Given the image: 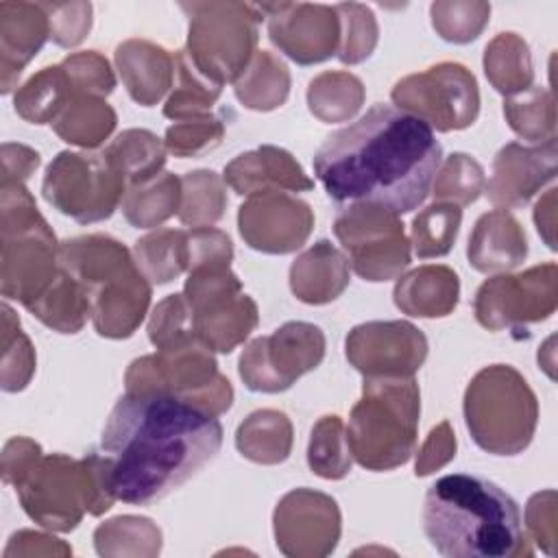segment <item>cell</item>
Listing matches in <instances>:
<instances>
[{
    "instance_id": "obj_38",
    "label": "cell",
    "mask_w": 558,
    "mask_h": 558,
    "mask_svg": "<svg viewBox=\"0 0 558 558\" xmlns=\"http://www.w3.org/2000/svg\"><path fill=\"white\" fill-rule=\"evenodd\" d=\"M504 116L510 129L523 140L538 144L556 137L554 96L545 87H530L504 100Z\"/></svg>"
},
{
    "instance_id": "obj_10",
    "label": "cell",
    "mask_w": 558,
    "mask_h": 558,
    "mask_svg": "<svg viewBox=\"0 0 558 558\" xmlns=\"http://www.w3.org/2000/svg\"><path fill=\"white\" fill-rule=\"evenodd\" d=\"M196 336L218 353H231L257 327L255 301L242 292L229 266L192 268L183 288Z\"/></svg>"
},
{
    "instance_id": "obj_22",
    "label": "cell",
    "mask_w": 558,
    "mask_h": 558,
    "mask_svg": "<svg viewBox=\"0 0 558 558\" xmlns=\"http://www.w3.org/2000/svg\"><path fill=\"white\" fill-rule=\"evenodd\" d=\"M50 37V22L44 4L0 2V52L2 94L13 89L24 65Z\"/></svg>"
},
{
    "instance_id": "obj_54",
    "label": "cell",
    "mask_w": 558,
    "mask_h": 558,
    "mask_svg": "<svg viewBox=\"0 0 558 558\" xmlns=\"http://www.w3.org/2000/svg\"><path fill=\"white\" fill-rule=\"evenodd\" d=\"M41 458V447L31 440V438H11L4 445V453H2V477L7 484H20L26 473L37 464V460Z\"/></svg>"
},
{
    "instance_id": "obj_37",
    "label": "cell",
    "mask_w": 558,
    "mask_h": 558,
    "mask_svg": "<svg viewBox=\"0 0 558 558\" xmlns=\"http://www.w3.org/2000/svg\"><path fill=\"white\" fill-rule=\"evenodd\" d=\"M105 153L120 168L129 185L157 177L166 163V146L146 129L122 131Z\"/></svg>"
},
{
    "instance_id": "obj_33",
    "label": "cell",
    "mask_w": 558,
    "mask_h": 558,
    "mask_svg": "<svg viewBox=\"0 0 558 558\" xmlns=\"http://www.w3.org/2000/svg\"><path fill=\"white\" fill-rule=\"evenodd\" d=\"M116 122V111L102 98L74 96L52 122V129L68 144L96 148L111 135Z\"/></svg>"
},
{
    "instance_id": "obj_53",
    "label": "cell",
    "mask_w": 558,
    "mask_h": 558,
    "mask_svg": "<svg viewBox=\"0 0 558 558\" xmlns=\"http://www.w3.org/2000/svg\"><path fill=\"white\" fill-rule=\"evenodd\" d=\"M456 456V436L453 429L449 425V421H442L440 425H436L427 440L423 442L418 456H416V464H414V473L418 477L434 473L436 469L445 466L451 458Z\"/></svg>"
},
{
    "instance_id": "obj_39",
    "label": "cell",
    "mask_w": 558,
    "mask_h": 558,
    "mask_svg": "<svg viewBox=\"0 0 558 558\" xmlns=\"http://www.w3.org/2000/svg\"><path fill=\"white\" fill-rule=\"evenodd\" d=\"M225 181L214 170H194L181 179L179 220L187 227H209L227 209Z\"/></svg>"
},
{
    "instance_id": "obj_25",
    "label": "cell",
    "mask_w": 558,
    "mask_h": 558,
    "mask_svg": "<svg viewBox=\"0 0 558 558\" xmlns=\"http://www.w3.org/2000/svg\"><path fill=\"white\" fill-rule=\"evenodd\" d=\"M120 76L135 102L153 107L172 87L174 57L146 39H129L116 48Z\"/></svg>"
},
{
    "instance_id": "obj_16",
    "label": "cell",
    "mask_w": 558,
    "mask_h": 558,
    "mask_svg": "<svg viewBox=\"0 0 558 558\" xmlns=\"http://www.w3.org/2000/svg\"><path fill=\"white\" fill-rule=\"evenodd\" d=\"M272 521L277 547L290 558L329 556L340 538L338 504L312 488H296L283 495Z\"/></svg>"
},
{
    "instance_id": "obj_45",
    "label": "cell",
    "mask_w": 558,
    "mask_h": 558,
    "mask_svg": "<svg viewBox=\"0 0 558 558\" xmlns=\"http://www.w3.org/2000/svg\"><path fill=\"white\" fill-rule=\"evenodd\" d=\"M432 26L436 33L453 44L473 41L486 26L490 4L486 2H434Z\"/></svg>"
},
{
    "instance_id": "obj_28",
    "label": "cell",
    "mask_w": 558,
    "mask_h": 558,
    "mask_svg": "<svg viewBox=\"0 0 558 558\" xmlns=\"http://www.w3.org/2000/svg\"><path fill=\"white\" fill-rule=\"evenodd\" d=\"M26 310L33 316H37L46 327L59 333L81 331L87 316H92L87 292L63 268L52 279V283L41 292V296L33 301Z\"/></svg>"
},
{
    "instance_id": "obj_2",
    "label": "cell",
    "mask_w": 558,
    "mask_h": 558,
    "mask_svg": "<svg viewBox=\"0 0 558 558\" xmlns=\"http://www.w3.org/2000/svg\"><path fill=\"white\" fill-rule=\"evenodd\" d=\"M116 499L148 506L216 458L222 445L218 416L161 390L122 395L102 429Z\"/></svg>"
},
{
    "instance_id": "obj_57",
    "label": "cell",
    "mask_w": 558,
    "mask_h": 558,
    "mask_svg": "<svg viewBox=\"0 0 558 558\" xmlns=\"http://www.w3.org/2000/svg\"><path fill=\"white\" fill-rule=\"evenodd\" d=\"M554 196H556V190H547L545 198H541L534 207V222H536V229L538 233L545 238V244L549 248H556L554 244Z\"/></svg>"
},
{
    "instance_id": "obj_46",
    "label": "cell",
    "mask_w": 558,
    "mask_h": 558,
    "mask_svg": "<svg viewBox=\"0 0 558 558\" xmlns=\"http://www.w3.org/2000/svg\"><path fill=\"white\" fill-rule=\"evenodd\" d=\"M225 135V122L214 116L194 118V120H181L168 126L163 146L174 157L187 159V157H201L209 150H214Z\"/></svg>"
},
{
    "instance_id": "obj_27",
    "label": "cell",
    "mask_w": 558,
    "mask_h": 558,
    "mask_svg": "<svg viewBox=\"0 0 558 558\" xmlns=\"http://www.w3.org/2000/svg\"><path fill=\"white\" fill-rule=\"evenodd\" d=\"M235 447L251 462L279 464L292 451V423L279 410H257L240 423Z\"/></svg>"
},
{
    "instance_id": "obj_9",
    "label": "cell",
    "mask_w": 558,
    "mask_h": 558,
    "mask_svg": "<svg viewBox=\"0 0 558 558\" xmlns=\"http://www.w3.org/2000/svg\"><path fill=\"white\" fill-rule=\"evenodd\" d=\"M126 179L113 159L102 153H59L46 168L44 198L76 222L109 218L126 194Z\"/></svg>"
},
{
    "instance_id": "obj_41",
    "label": "cell",
    "mask_w": 558,
    "mask_h": 558,
    "mask_svg": "<svg viewBox=\"0 0 558 558\" xmlns=\"http://www.w3.org/2000/svg\"><path fill=\"white\" fill-rule=\"evenodd\" d=\"M462 222V209L453 203H434L412 220L410 246L418 259L442 257L451 251Z\"/></svg>"
},
{
    "instance_id": "obj_7",
    "label": "cell",
    "mask_w": 558,
    "mask_h": 558,
    "mask_svg": "<svg viewBox=\"0 0 558 558\" xmlns=\"http://www.w3.org/2000/svg\"><path fill=\"white\" fill-rule=\"evenodd\" d=\"M124 384L126 392L161 390L177 395L214 416L227 412L233 401L229 379L218 373L214 351L196 331L168 342L155 355L133 360Z\"/></svg>"
},
{
    "instance_id": "obj_52",
    "label": "cell",
    "mask_w": 558,
    "mask_h": 558,
    "mask_svg": "<svg viewBox=\"0 0 558 558\" xmlns=\"http://www.w3.org/2000/svg\"><path fill=\"white\" fill-rule=\"evenodd\" d=\"M525 521H527L530 534L534 536L536 545L543 551L554 554V543H556V493L554 490L536 493L527 501Z\"/></svg>"
},
{
    "instance_id": "obj_1",
    "label": "cell",
    "mask_w": 558,
    "mask_h": 558,
    "mask_svg": "<svg viewBox=\"0 0 558 558\" xmlns=\"http://www.w3.org/2000/svg\"><path fill=\"white\" fill-rule=\"evenodd\" d=\"M440 161L442 146L423 120L379 102L320 144L314 174L340 205H379L399 216L427 198Z\"/></svg>"
},
{
    "instance_id": "obj_21",
    "label": "cell",
    "mask_w": 558,
    "mask_h": 558,
    "mask_svg": "<svg viewBox=\"0 0 558 558\" xmlns=\"http://www.w3.org/2000/svg\"><path fill=\"white\" fill-rule=\"evenodd\" d=\"M225 183L242 196L270 190L307 192L314 187V181L303 172L299 161L286 148L270 144L242 153L229 161L225 166Z\"/></svg>"
},
{
    "instance_id": "obj_3",
    "label": "cell",
    "mask_w": 558,
    "mask_h": 558,
    "mask_svg": "<svg viewBox=\"0 0 558 558\" xmlns=\"http://www.w3.org/2000/svg\"><path fill=\"white\" fill-rule=\"evenodd\" d=\"M423 530L447 558L530 556L517 501L497 484L466 473L436 480L423 504Z\"/></svg>"
},
{
    "instance_id": "obj_23",
    "label": "cell",
    "mask_w": 558,
    "mask_h": 558,
    "mask_svg": "<svg viewBox=\"0 0 558 558\" xmlns=\"http://www.w3.org/2000/svg\"><path fill=\"white\" fill-rule=\"evenodd\" d=\"M466 255L469 264L480 272H508L527 255L525 233L510 211L497 207L475 222Z\"/></svg>"
},
{
    "instance_id": "obj_8",
    "label": "cell",
    "mask_w": 558,
    "mask_h": 558,
    "mask_svg": "<svg viewBox=\"0 0 558 558\" xmlns=\"http://www.w3.org/2000/svg\"><path fill=\"white\" fill-rule=\"evenodd\" d=\"M181 9L190 17L183 50L194 65L218 85L235 83L255 54L262 9L244 2H192Z\"/></svg>"
},
{
    "instance_id": "obj_36",
    "label": "cell",
    "mask_w": 558,
    "mask_h": 558,
    "mask_svg": "<svg viewBox=\"0 0 558 558\" xmlns=\"http://www.w3.org/2000/svg\"><path fill=\"white\" fill-rule=\"evenodd\" d=\"M364 85L351 72H323L310 81L307 105L323 122H344L360 111Z\"/></svg>"
},
{
    "instance_id": "obj_15",
    "label": "cell",
    "mask_w": 558,
    "mask_h": 558,
    "mask_svg": "<svg viewBox=\"0 0 558 558\" xmlns=\"http://www.w3.org/2000/svg\"><path fill=\"white\" fill-rule=\"evenodd\" d=\"M344 351L364 377H412L427 357V338L408 320H371L349 331Z\"/></svg>"
},
{
    "instance_id": "obj_47",
    "label": "cell",
    "mask_w": 558,
    "mask_h": 558,
    "mask_svg": "<svg viewBox=\"0 0 558 558\" xmlns=\"http://www.w3.org/2000/svg\"><path fill=\"white\" fill-rule=\"evenodd\" d=\"M4 312V333H2V388L7 392L22 390L35 371V353L31 340L20 331V323L13 329V310L9 305Z\"/></svg>"
},
{
    "instance_id": "obj_17",
    "label": "cell",
    "mask_w": 558,
    "mask_h": 558,
    "mask_svg": "<svg viewBox=\"0 0 558 558\" xmlns=\"http://www.w3.org/2000/svg\"><path fill=\"white\" fill-rule=\"evenodd\" d=\"M314 227L312 207L281 190L248 196L238 211L244 242L262 253L286 255L305 244Z\"/></svg>"
},
{
    "instance_id": "obj_50",
    "label": "cell",
    "mask_w": 558,
    "mask_h": 558,
    "mask_svg": "<svg viewBox=\"0 0 558 558\" xmlns=\"http://www.w3.org/2000/svg\"><path fill=\"white\" fill-rule=\"evenodd\" d=\"M50 22V39L63 48H72L85 39L92 26L89 2H44Z\"/></svg>"
},
{
    "instance_id": "obj_12",
    "label": "cell",
    "mask_w": 558,
    "mask_h": 558,
    "mask_svg": "<svg viewBox=\"0 0 558 558\" xmlns=\"http://www.w3.org/2000/svg\"><path fill=\"white\" fill-rule=\"evenodd\" d=\"M397 109L423 120L432 131H460L480 113L475 76L460 63H438L395 83L390 92Z\"/></svg>"
},
{
    "instance_id": "obj_11",
    "label": "cell",
    "mask_w": 558,
    "mask_h": 558,
    "mask_svg": "<svg viewBox=\"0 0 558 558\" xmlns=\"http://www.w3.org/2000/svg\"><path fill=\"white\" fill-rule=\"evenodd\" d=\"M333 233L349 253V264L366 281L399 277L412 259V246L397 214L379 205L353 203L340 207Z\"/></svg>"
},
{
    "instance_id": "obj_51",
    "label": "cell",
    "mask_w": 558,
    "mask_h": 558,
    "mask_svg": "<svg viewBox=\"0 0 558 558\" xmlns=\"http://www.w3.org/2000/svg\"><path fill=\"white\" fill-rule=\"evenodd\" d=\"M190 268L198 266H229L233 259V246L227 233L214 227H194L187 231Z\"/></svg>"
},
{
    "instance_id": "obj_42",
    "label": "cell",
    "mask_w": 558,
    "mask_h": 558,
    "mask_svg": "<svg viewBox=\"0 0 558 558\" xmlns=\"http://www.w3.org/2000/svg\"><path fill=\"white\" fill-rule=\"evenodd\" d=\"M351 458L342 418L336 414L320 416L312 427L307 445V464L312 473L325 480H342L351 471Z\"/></svg>"
},
{
    "instance_id": "obj_32",
    "label": "cell",
    "mask_w": 558,
    "mask_h": 558,
    "mask_svg": "<svg viewBox=\"0 0 558 558\" xmlns=\"http://www.w3.org/2000/svg\"><path fill=\"white\" fill-rule=\"evenodd\" d=\"M133 259L150 283H168L190 268L187 231L157 229L133 246Z\"/></svg>"
},
{
    "instance_id": "obj_13",
    "label": "cell",
    "mask_w": 558,
    "mask_h": 558,
    "mask_svg": "<svg viewBox=\"0 0 558 558\" xmlns=\"http://www.w3.org/2000/svg\"><path fill=\"white\" fill-rule=\"evenodd\" d=\"M325 357L320 327L292 320L246 344L240 355V377L253 392H283Z\"/></svg>"
},
{
    "instance_id": "obj_30",
    "label": "cell",
    "mask_w": 558,
    "mask_h": 558,
    "mask_svg": "<svg viewBox=\"0 0 558 558\" xmlns=\"http://www.w3.org/2000/svg\"><path fill=\"white\" fill-rule=\"evenodd\" d=\"M181 179L172 172H159L153 179L129 185L122 198V214L137 229H153L179 214Z\"/></svg>"
},
{
    "instance_id": "obj_19",
    "label": "cell",
    "mask_w": 558,
    "mask_h": 558,
    "mask_svg": "<svg viewBox=\"0 0 558 558\" xmlns=\"http://www.w3.org/2000/svg\"><path fill=\"white\" fill-rule=\"evenodd\" d=\"M556 137L538 144H506L493 159V174L484 185L486 196L499 209L525 205L556 177Z\"/></svg>"
},
{
    "instance_id": "obj_5",
    "label": "cell",
    "mask_w": 558,
    "mask_h": 558,
    "mask_svg": "<svg viewBox=\"0 0 558 558\" xmlns=\"http://www.w3.org/2000/svg\"><path fill=\"white\" fill-rule=\"evenodd\" d=\"M421 395L414 377H364L353 405L347 442L368 471H390L410 460L418 438Z\"/></svg>"
},
{
    "instance_id": "obj_56",
    "label": "cell",
    "mask_w": 558,
    "mask_h": 558,
    "mask_svg": "<svg viewBox=\"0 0 558 558\" xmlns=\"http://www.w3.org/2000/svg\"><path fill=\"white\" fill-rule=\"evenodd\" d=\"M15 541H22V543H28V547H20L15 549L13 554H26V556H33V554H61V556H68L72 554V549L61 543L59 538L54 536H48V534H39V532H28V530H22L17 534H13ZM11 554V556H13Z\"/></svg>"
},
{
    "instance_id": "obj_6",
    "label": "cell",
    "mask_w": 558,
    "mask_h": 558,
    "mask_svg": "<svg viewBox=\"0 0 558 558\" xmlns=\"http://www.w3.org/2000/svg\"><path fill=\"white\" fill-rule=\"evenodd\" d=\"M464 421L477 447L495 456H517L534 438L538 401L517 368L493 364L469 381Z\"/></svg>"
},
{
    "instance_id": "obj_40",
    "label": "cell",
    "mask_w": 558,
    "mask_h": 558,
    "mask_svg": "<svg viewBox=\"0 0 558 558\" xmlns=\"http://www.w3.org/2000/svg\"><path fill=\"white\" fill-rule=\"evenodd\" d=\"M94 543L100 556H155L161 549V532L150 519L116 517L96 527Z\"/></svg>"
},
{
    "instance_id": "obj_49",
    "label": "cell",
    "mask_w": 558,
    "mask_h": 558,
    "mask_svg": "<svg viewBox=\"0 0 558 558\" xmlns=\"http://www.w3.org/2000/svg\"><path fill=\"white\" fill-rule=\"evenodd\" d=\"M190 331H194L192 312L183 294H168L155 305L148 320V338L157 349Z\"/></svg>"
},
{
    "instance_id": "obj_35",
    "label": "cell",
    "mask_w": 558,
    "mask_h": 558,
    "mask_svg": "<svg viewBox=\"0 0 558 558\" xmlns=\"http://www.w3.org/2000/svg\"><path fill=\"white\" fill-rule=\"evenodd\" d=\"M174 72L179 85L166 100L163 116L174 122L211 116V107L220 98L222 85L201 72L185 50H179L174 54Z\"/></svg>"
},
{
    "instance_id": "obj_43",
    "label": "cell",
    "mask_w": 558,
    "mask_h": 558,
    "mask_svg": "<svg viewBox=\"0 0 558 558\" xmlns=\"http://www.w3.org/2000/svg\"><path fill=\"white\" fill-rule=\"evenodd\" d=\"M434 198L442 203H453L458 207L471 205L486 185L484 168L464 153H453L445 159L434 177Z\"/></svg>"
},
{
    "instance_id": "obj_20",
    "label": "cell",
    "mask_w": 558,
    "mask_h": 558,
    "mask_svg": "<svg viewBox=\"0 0 558 558\" xmlns=\"http://www.w3.org/2000/svg\"><path fill=\"white\" fill-rule=\"evenodd\" d=\"M92 323L105 338H129L150 305V281L140 272L135 259L89 290Z\"/></svg>"
},
{
    "instance_id": "obj_26",
    "label": "cell",
    "mask_w": 558,
    "mask_h": 558,
    "mask_svg": "<svg viewBox=\"0 0 558 558\" xmlns=\"http://www.w3.org/2000/svg\"><path fill=\"white\" fill-rule=\"evenodd\" d=\"M395 305L410 316L440 318L456 310L460 296L458 275L442 264H427L397 279Z\"/></svg>"
},
{
    "instance_id": "obj_24",
    "label": "cell",
    "mask_w": 558,
    "mask_h": 558,
    "mask_svg": "<svg viewBox=\"0 0 558 558\" xmlns=\"http://www.w3.org/2000/svg\"><path fill=\"white\" fill-rule=\"evenodd\" d=\"M347 286L349 259L329 240L312 244L290 266V288L303 303H329L338 299Z\"/></svg>"
},
{
    "instance_id": "obj_48",
    "label": "cell",
    "mask_w": 558,
    "mask_h": 558,
    "mask_svg": "<svg viewBox=\"0 0 558 558\" xmlns=\"http://www.w3.org/2000/svg\"><path fill=\"white\" fill-rule=\"evenodd\" d=\"M74 96H96L105 98L116 87V76L109 68V61L96 50L74 52L61 61Z\"/></svg>"
},
{
    "instance_id": "obj_55",
    "label": "cell",
    "mask_w": 558,
    "mask_h": 558,
    "mask_svg": "<svg viewBox=\"0 0 558 558\" xmlns=\"http://www.w3.org/2000/svg\"><path fill=\"white\" fill-rule=\"evenodd\" d=\"M39 166V153L22 144H2V183H22Z\"/></svg>"
},
{
    "instance_id": "obj_31",
    "label": "cell",
    "mask_w": 558,
    "mask_h": 558,
    "mask_svg": "<svg viewBox=\"0 0 558 558\" xmlns=\"http://www.w3.org/2000/svg\"><path fill=\"white\" fill-rule=\"evenodd\" d=\"M74 98V89L65 70L59 65H50L33 74L17 92H15V111L20 118L33 124H52L65 105Z\"/></svg>"
},
{
    "instance_id": "obj_4",
    "label": "cell",
    "mask_w": 558,
    "mask_h": 558,
    "mask_svg": "<svg viewBox=\"0 0 558 558\" xmlns=\"http://www.w3.org/2000/svg\"><path fill=\"white\" fill-rule=\"evenodd\" d=\"M15 490L26 514L54 532H70L85 512L98 517L116 501L111 460L98 453L81 460L63 453L41 456Z\"/></svg>"
},
{
    "instance_id": "obj_29",
    "label": "cell",
    "mask_w": 558,
    "mask_h": 558,
    "mask_svg": "<svg viewBox=\"0 0 558 558\" xmlns=\"http://www.w3.org/2000/svg\"><path fill=\"white\" fill-rule=\"evenodd\" d=\"M238 100L255 111H270L286 102L290 94V72L281 59L268 50H259L246 70L233 83Z\"/></svg>"
},
{
    "instance_id": "obj_34",
    "label": "cell",
    "mask_w": 558,
    "mask_h": 558,
    "mask_svg": "<svg viewBox=\"0 0 558 558\" xmlns=\"http://www.w3.org/2000/svg\"><path fill=\"white\" fill-rule=\"evenodd\" d=\"M484 72L490 85L506 96L532 87V59L527 44L517 33H499L484 52Z\"/></svg>"
},
{
    "instance_id": "obj_18",
    "label": "cell",
    "mask_w": 558,
    "mask_h": 558,
    "mask_svg": "<svg viewBox=\"0 0 558 558\" xmlns=\"http://www.w3.org/2000/svg\"><path fill=\"white\" fill-rule=\"evenodd\" d=\"M268 15V37L301 65L329 59L340 48V17L336 7L307 2L262 4Z\"/></svg>"
},
{
    "instance_id": "obj_14",
    "label": "cell",
    "mask_w": 558,
    "mask_h": 558,
    "mask_svg": "<svg viewBox=\"0 0 558 558\" xmlns=\"http://www.w3.org/2000/svg\"><path fill=\"white\" fill-rule=\"evenodd\" d=\"M558 301V270L554 262L534 266L521 275L486 279L475 294V318L482 327L499 331L525 327L554 314Z\"/></svg>"
},
{
    "instance_id": "obj_44",
    "label": "cell",
    "mask_w": 558,
    "mask_h": 558,
    "mask_svg": "<svg viewBox=\"0 0 558 558\" xmlns=\"http://www.w3.org/2000/svg\"><path fill=\"white\" fill-rule=\"evenodd\" d=\"M340 17V48L338 59L342 63H360L368 59L377 46V22L368 7L357 2L336 4Z\"/></svg>"
}]
</instances>
